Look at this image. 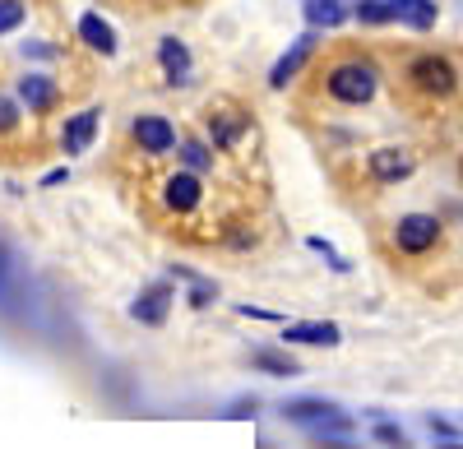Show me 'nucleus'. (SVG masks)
Listing matches in <instances>:
<instances>
[{
	"mask_svg": "<svg viewBox=\"0 0 463 449\" xmlns=\"http://www.w3.org/2000/svg\"><path fill=\"white\" fill-rule=\"evenodd\" d=\"M445 241V222L427 209H412V213H399V222L390 228V246L403 255V259H427L431 250H440Z\"/></svg>",
	"mask_w": 463,
	"mask_h": 449,
	"instance_id": "4",
	"label": "nucleus"
},
{
	"mask_svg": "<svg viewBox=\"0 0 463 449\" xmlns=\"http://www.w3.org/2000/svg\"><path fill=\"white\" fill-rule=\"evenodd\" d=\"M353 23L357 28H390L394 23V0H353Z\"/></svg>",
	"mask_w": 463,
	"mask_h": 449,
	"instance_id": "20",
	"label": "nucleus"
},
{
	"mask_svg": "<svg viewBox=\"0 0 463 449\" xmlns=\"http://www.w3.org/2000/svg\"><path fill=\"white\" fill-rule=\"evenodd\" d=\"M213 302H218V283L204 278V274H195V278H190V292H185V306H190V311H204V306H213Z\"/></svg>",
	"mask_w": 463,
	"mask_h": 449,
	"instance_id": "22",
	"label": "nucleus"
},
{
	"mask_svg": "<svg viewBox=\"0 0 463 449\" xmlns=\"http://www.w3.org/2000/svg\"><path fill=\"white\" fill-rule=\"evenodd\" d=\"M10 292H14V255H10L5 241H0V306L10 302Z\"/></svg>",
	"mask_w": 463,
	"mask_h": 449,
	"instance_id": "25",
	"label": "nucleus"
},
{
	"mask_svg": "<svg viewBox=\"0 0 463 449\" xmlns=\"http://www.w3.org/2000/svg\"><path fill=\"white\" fill-rule=\"evenodd\" d=\"M380 84H384V74L375 65V56H338L329 70H325V98L338 102V107H371L380 98Z\"/></svg>",
	"mask_w": 463,
	"mask_h": 449,
	"instance_id": "1",
	"label": "nucleus"
},
{
	"mask_svg": "<svg viewBox=\"0 0 463 449\" xmlns=\"http://www.w3.org/2000/svg\"><path fill=\"white\" fill-rule=\"evenodd\" d=\"M176 167L209 176V172H213V144H209V139H181V144H176Z\"/></svg>",
	"mask_w": 463,
	"mask_h": 449,
	"instance_id": "19",
	"label": "nucleus"
},
{
	"mask_svg": "<svg viewBox=\"0 0 463 449\" xmlns=\"http://www.w3.org/2000/svg\"><path fill=\"white\" fill-rule=\"evenodd\" d=\"M301 14H306V28L334 33V28H343L347 19H353V0H306Z\"/></svg>",
	"mask_w": 463,
	"mask_h": 449,
	"instance_id": "16",
	"label": "nucleus"
},
{
	"mask_svg": "<svg viewBox=\"0 0 463 449\" xmlns=\"http://www.w3.org/2000/svg\"><path fill=\"white\" fill-rule=\"evenodd\" d=\"M403 74H408V89L417 98H427V102H449L458 93V65L445 51H417V56H408Z\"/></svg>",
	"mask_w": 463,
	"mask_h": 449,
	"instance_id": "3",
	"label": "nucleus"
},
{
	"mask_svg": "<svg viewBox=\"0 0 463 449\" xmlns=\"http://www.w3.org/2000/svg\"><path fill=\"white\" fill-rule=\"evenodd\" d=\"M14 98H19L28 111H52V107L61 102V84L52 80V74H43V70H28V74H19Z\"/></svg>",
	"mask_w": 463,
	"mask_h": 449,
	"instance_id": "14",
	"label": "nucleus"
},
{
	"mask_svg": "<svg viewBox=\"0 0 463 449\" xmlns=\"http://www.w3.org/2000/svg\"><path fill=\"white\" fill-rule=\"evenodd\" d=\"M158 65H163V80L172 89H185L190 70H195V56H190V47L181 42L176 33H167V37H158Z\"/></svg>",
	"mask_w": 463,
	"mask_h": 449,
	"instance_id": "13",
	"label": "nucleus"
},
{
	"mask_svg": "<svg viewBox=\"0 0 463 449\" xmlns=\"http://www.w3.org/2000/svg\"><path fill=\"white\" fill-rule=\"evenodd\" d=\"M209 191H204V176L200 172H185V167H172L163 181H158V204L176 218H195L204 209Z\"/></svg>",
	"mask_w": 463,
	"mask_h": 449,
	"instance_id": "5",
	"label": "nucleus"
},
{
	"mask_svg": "<svg viewBox=\"0 0 463 449\" xmlns=\"http://www.w3.org/2000/svg\"><path fill=\"white\" fill-rule=\"evenodd\" d=\"M28 23V5L24 0H0V37H10Z\"/></svg>",
	"mask_w": 463,
	"mask_h": 449,
	"instance_id": "23",
	"label": "nucleus"
},
{
	"mask_svg": "<svg viewBox=\"0 0 463 449\" xmlns=\"http://www.w3.org/2000/svg\"><path fill=\"white\" fill-rule=\"evenodd\" d=\"M283 343L288 348H338L343 329L334 320H297V324H283Z\"/></svg>",
	"mask_w": 463,
	"mask_h": 449,
	"instance_id": "12",
	"label": "nucleus"
},
{
	"mask_svg": "<svg viewBox=\"0 0 463 449\" xmlns=\"http://www.w3.org/2000/svg\"><path fill=\"white\" fill-rule=\"evenodd\" d=\"M394 23L408 33H436L440 5L436 0H394Z\"/></svg>",
	"mask_w": 463,
	"mask_h": 449,
	"instance_id": "17",
	"label": "nucleus"
},
{
	"mask_svg": "<svg viewBox=\"0 0 463 449\" xmlns=\"http://www.w3.org/2000/svg\"><path fill=\"white\" fill-rule=\"evenodd\" d=\"M255 413H260V398L255 394H246V398H237V403L227 407V417H255Z\"/></svg>",
	"mask_w": 463,
	"mask_h": 449,
	"instance_id": "30",
	"label": "nucleus"
},
{
	"mask_svg": "<svg viewBox=\"0 0 463 449\" xmlns=\"http://www.w3.org/2000/svg\"><path fill=\"white\" fill-rule=\"evenodd\" d=\"M436 449H463V440H436Z\"/></svg>",
	"mask_w": 463,
	"mask_h": 449,
	"instance_id": "32",
	"label": "nucleus"
},
{
	"mask_svg": "<svg viewBox=\"0 0 463 449\" xmlns=\"http://www.w3.org/2000/svg\"><path fill=\"white\" fill-rule=\"evenodd\" d=\"M172 306H176V287H172L167 278H158V283L139 287V296L130 302V320H135V324H148V329H158V324H167Z\"/></svg>",
	"mask_w": 463,
	"mask_h": 449,
	"instance_id": "11",
	"label": "nucleus"
},
{
	"mask_svg": "<svg viewBox=\"0 0 463 449\" xmlns=\"http://www.w3.org/2000/svg\"><path fill=\"white\" fill-rule=\"evenodd\" d=\"M320 42H325V33H316V28H306L301 37H297V42L274 61V65H269V89H274V93H283L292 80H297V74L306 70V65H311L316 61V51H320Z\"/></svg>",
	"mask_w": 463,
	"mask_h": 449,
	"instance_id": "8",
	"label": "nucleus"
},
{
	"mask_svg": "<svg viewBox=\"0 0 463 449\" xmlns=\"http://www.w3.org/2000/svg\"><path fill=\"white\" fill-rule=\"evenodd\" d=\"M366 176L375 185H403V181L417 176V158L408 154V148H399V144L371 148V154H366Z\"/></svg>",
	"mask_w": 463,
	"mask_h": 449,
	"instance_id": "9",
	"label": "nucleus"
},
{
	"mask_svg": "<svg viewBox=\"0 0 463 449\" xmlns=\"http://www.w3.org/2000/svg\"><path fill=\"white\" fill-rule=\"evenodd\" d=\"M61 181H70V167H52V172L43 176V185H61Z\"/></svg>",
	"mask_w": 463,
	"mask_h": 449,
	"instance_id": "31",
	"label": "nucleus"
},
{
	"mask_svg": "<svg viewBox=\"0 0 463 449\" xmlns=\"http://www.w3.org/2000/svg\"><path fill=\"white\" fill-rule=\"evenodd\" d=\"M250 366L264 370V376H279V380L301 376V361L288 357V352H279V348H250Z\"/></svg>",
	"mask_w": 463,
	"mask_h": 449,
	"instance_id": "18",
	"label": "nucleus"
},
{
	"mask_svg": "<svg viewBox=\"0 0 463 449\" xmlns=\"http://www.w3.org/2000/svg\"><path fill=\"white\" fill-rule=\"evenodd\" d=\"M130 144L139 148V154H148V158H167V154H176L181 130H176V121L158 117V111H144V117L130 121Z\"/></svg>",
	"mask_w": 463,
	"mask_h": 449,
	"instance_id": "6",
	"label": "nucleus"
},
{
	"mask_svg": "<svg viewBox=\"0 0 463 449\" xmlns=\"http://www.w3.org/2000/svg\"><path fill=\"white\" fill-rule=\"evenodd\" d=\"M98 130H102V107H84V111H74V117H65V121H61V130H56L61 154H65V158L89 154L93 139H98Z\"/></svg>",
	"mask_w": 463,
	"mask_h": 449,
	"instance_id": "10",
	"label": "nucleus"
},
{
	"mask_svg": "<svg viewBox=\"0 0 463 449\" xmlns=\"http://www.w3.org/2000/svg\"><path fill=\"white\" fill-rule=\"evenodd\" d=\"M19 56H24V61H61V47H52V42H37V37H28V42L19 47Z\"/></svg>",
	"mask_w": 463,
	"mask_h": 449,
	"instance_id": "27",
	"label": "nucleus"
},
{
	"mask_svg": "<svg viewBox=\"0 0 463 449\" xmlns=\"http://www.w3.org/2000/svg\"><path fill=\"white\" fill-rule=\"evenodd\" d=\"M306 246H311L316 255H325V259H329V265H334L338 274H347V259H338V250H334L329 241H320V237H311V241H306Z\"/></svg>",
	"mask_w": 463,
	"mask_h": 449,
	"instance_id": "29",
	"label": "nucleus"
},
{
	"mask_svg": "<svg viewBox=\"0 0 463 449\" xmlns=\"http://www.w3.org/2000/svg\"><path fill=\"white\" fill-rule=\"evenodd\" d=\"M255 121L246 117V111L237 107H213L209 117H204V139L213 144V154H232V148H241L250 139Z\"/></svg>",
	"mask_w": 463,
	"mask_h": 449,
	"instance_id": "7",
	"label": "nucleus"
},
{
	"mask_svg": "<svg viewBox=\"0 0 463 449\" xmlns=\"http://www.w3.org/2000/svg\"><path fill=\"white\" fill-rule=\"evenodd\" d=\"M255 228H227V237H222V246L227 250H237V255H246V250H255Z\"/></svg>",
	"mask_w": 463,
	"mask_h": 449,
	"instance_id": "26",
	"label": "nucleus"
},
{
	"mask_svg": "<svg viewBox=\"0 0 463 449\" xmlns=\"http://www.w3.org/2000/svg\"><path fill=\"white\" fill-rule=\"evenodd\" d=\"M24 121V102L10 98V93H0V135H14Z\"/></svg>",
	"mask_w": 463,
	"mask_h": 449,
	"instance_id": "24",
	"label": "nucleus"
},
{
	"mask_svg": "<svg viewBox=\"0 0 463 449\" xmlns=\"http://www.w3.org/2000/svg\"><path fill=\"white\" fill-rule=\"evenodd\" d=\"M74 33H80V42L89 51H98V56H116V51H121V37H116L111 19H102L98 10H84L80 23H74Z\"/></svg>",
	"mask_w": 463,
	"mask_h": 449,
	"instance_id": "15",
	"label": "nucleus"
},
{
	"mask_svg": "<svg viewBox=\"0 0 463 449\" xmlns=\"http://www.w3.org/2000/svg\"><path fill=\"white\" fill-rule=\"evenodd\" d=\"M427 431H431V440H463V426L449 417H427Z\"/></svg>",
	"mask_w": 463,
	"mask_h": 449,
	"instance_id": "28",
	"label": "nucleus"
},
{
	"mask_svg": "<svg viewBox=\"0 0 463 449\" xmlns=\"http://www.w3.org/2000/svg\"><path fill=\"white\" fill-rule=\"evenodd\" d=\"M283 422L301 426L311 440H325V435H357L353 417L343 413L334 398H320V394H301V398H283L279 403Z\"/></svg>",
	"mask_w": 463,
	"mask_h": 449,
	"instance_id": "2",
	"label": "nucleus"
},
{
	"mask_svg": "<svg viewBox=\"0 0 463 449\" xmlns=\"http://www.w3.org/2000/svg\"><path fill=\"white\" fill-rule=\"evenodd\" d=\"M371 435H375V444H384V449H412L408 431H403L399 422H390V417H375V422H371Z\"/></svg>",
	"mask_w": 463,
	"mask_h": 449,
	"instance_id": "21",
	"label": "nucleus"
}]
</instances>
